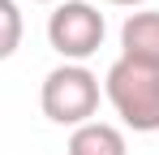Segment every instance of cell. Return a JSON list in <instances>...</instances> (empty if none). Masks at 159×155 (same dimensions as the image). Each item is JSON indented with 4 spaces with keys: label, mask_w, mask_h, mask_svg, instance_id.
I'll return each mask as SVG.
<instances>
[{
    "label": "cell",
    "mask_w": 159,
    "mask_h": 155,
    "mask_svg": "<svg viewBox=\"0 0 159 155\" xmlns=\"http://www.w3.org/2000/svg\"><path fill=\"white\" fill-rule=\"evenodd\" d=\"M95 4V0H90ZM99 4H129V9H138V4H146V0H99Z\"/></svg>",
    "instance_id": "obj_7"
},
{
    "label": "cell",
    "mask_w": 159,
    "mask_h": 155,
    "mask_svg": "<svg viewBox=\"0 0 159 155\" xmlns=\"http://www.w3.org/2000/svg\"><path fill=\"white\" fill-rule=\"evenodd\" d=\"M39 4H60V0H39Z\"/></svg>",
    "instance_id": "obj_8"
},
{
    "label": "cell",
    "mask_w": 159,
    "mask_h": 155,
    "mask_svg": "<svg viewBox=\"0 0 159 155\" xmlns=\"http://www.w3.org/2000/svg\"><path fill=\"white\" fill-rule=\"evenodd\" d=\"M103 95L133 134H159V73L116 60L103 78Z\"/></svg>",
    "instance_id": "obj_1"
},
{
    "label": "cell",
    "mask_w": 159,
    "mask_h": 155,
    "mask_svg": "<svg viewBox=\"0 0 159 155\" xmlns=\"http://www.w3.org/2000/svg\"><path fill=\"white\" fill-rule=\"evenodd\" d=\"M120 60L159 73V9H138L120 26Z\"/></svg>",
    "instance_id": "obj_4"
},
{
    "label": "cell",
    "mask_w": 159,
    "mask_h": 155,
    "mask_svg": "<svg viewBox=\"0 0 159 155\" xmlns=\"http://www.w3.org/2000/svg\"><path fill=\"white\" fill-rule=\"evenodd\" d=\"M69 155H129V142L107 121H86L69 134Z\"/></svg>",
    "instance_id": "obj_5"
},
{
    "label": "cell",
    "mask_w": 159,
    "mask_h": 155,
    "mask_svg": "<svg viewBox=\"0 0 159 155\" xmlns=\"http://www.w3.org/2000/svg\"><path fill=\"white\" fill-rule=\"evenodd\" d=\"M22 35H26V22L17 13L13 0H0V60H9L13 52L22 48Z\"/></svg>",
    "instance_id": "obj_6"
},
{
    "label": "cell",
    "mask_w": 159,
    "mask_h": 155,
    "mask_svg": "<svg viewBox=\"0 0 159 155\" xmlns=\"http://www.w3.org/2000/svg\"><path fill=\"white\" fill-rule=\"evenodd\" d=\"M39 103H43V116L56 121V125H86L99 108V78L90 73L86 65H56L52 73L43 78V91H39Z\"/></svg>",
    "instance_id": "obj_2"
},
{
    "label": "cell",
    "mask_w": 159,
    "mask_h": 155,
    "mask_svg": "<svg viewBox=\"0 0 159 155\" xmlns=\"http://www.w3.org/2000/svg\"><path fill=\"white\" fill-rule=\"evenodd\" d=\"M103 35H107V22L90 0H60L48 17V43L69 65H82L86 56H95Z\"/></svg>",
    "instance_id": "obj_3"
}]
</instances>
